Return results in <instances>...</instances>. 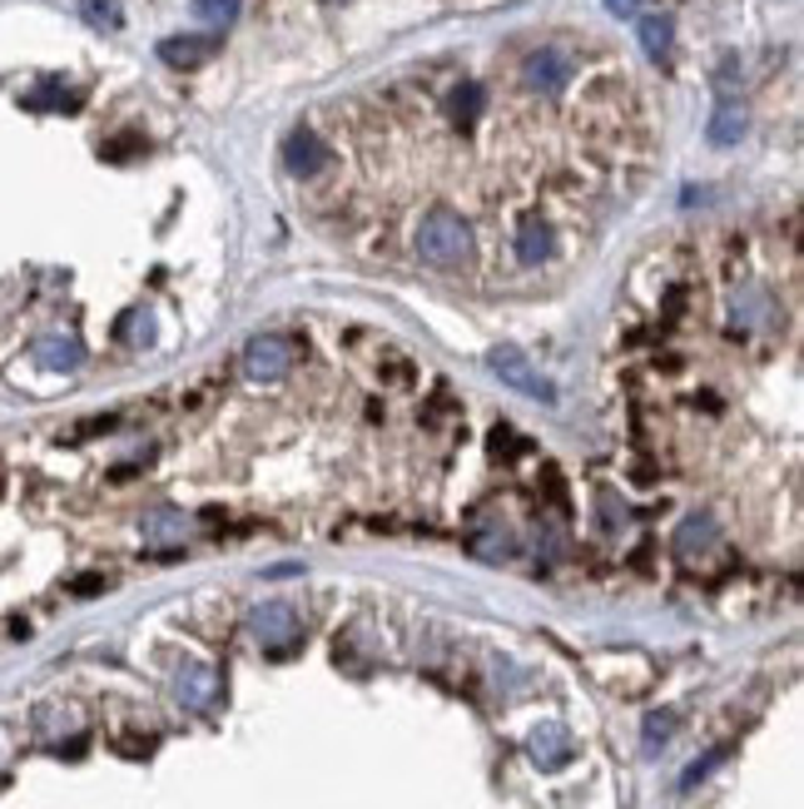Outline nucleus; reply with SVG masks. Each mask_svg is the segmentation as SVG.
Here are the masks:
<instances>
[{
  "label": "nucleus",
  "instance_id": "nucleus-1",
  "mask_svg": "<svg viewBox=\"0 0 804 809\" xmlns=\"http://www.w3.org/2000/svg\"><path fill=\"white\" fill-rule=\"evenodd\" d=\"M418 253L432 269H462L472 259V229L458 209H432L418 223Z\"/></svg>",
  "mask_w": 804,
  "mask_h": 809
},
{
  "label": "nucleus",
  "instance_id": "nucleus-2",
  "mask_svg": "<svg viewBox=\"0 0 804 809\" xmlns=\"http://www.w3.org/2000/svg\"><path fill=\"white\" fill-rule=\"evenodd\" d=\"M486 368L496 372V378L506 382V388H516L522 398H536V402H556V388L542 378L532 363H526V353L522 348H512V343H502V348H492L486 353Z\"/></svg>",
  "mask_w": 804,
  "mask_h": 809
},
{
  "label": "nucleus",
  "instance_id": "nucleus-3",
  "mask_svg": "<svg viewBox=\"0 0 804 809\" xmlns=\"http://www.w3.org/2000/svg\"><path fill=\"white\" fill-rule=\"evenodd\" d=\"M249 631L259 636L263 651L283 656V651H293V641H299V611H293L289 601H263V606H253Z\"/></svg>",
  "mask_w": 804,
  "mask_h": 809
},
{
  "label": "nucleus",
  "instance_id": "nucleus-4",
  "mask_svg": "<svg viewBox=\"0 0 804 809\" xmlns=\"http://www.w3.org/2000/svg\"><path fill=\"white\" fill-rule=\"evenodd\" d=\"M289 363H293L289 343L273 333H259L243 343V378L249 382H279L283 372H289Z\"/></svg>",
  "mask_w": 804,
  "mask_h": 809
},
{
  "label": "nucleus",
  "instance_id": "nucleus-5",
  "mask_svg": "<svg viewBox=\"0 0 804 809\" xmlns=\"http://www.w3.org/2000/svg\"><path fill=\"white\" fill-rule=\"evenodd\" d=\"M328 159H333V154H328V144L313 130H293L289 140H283V169H289V174H299V179L323 174Z\"/></svg>",
  "mask_w": 804,
  "mask_h": 809
},
{
  "label": "nucleus",
  "instance_id": "nucleus-6",
  "mask_svg": "<svg viewBox=\"0 0 804 809\" xmlns=\"http://www.w3.org/2000/svg\"><path fill=\"white\" fill-rule=\"evenodd\" d=\"M174 696L184 700L189 710H209V706L219 700V676H214V666L184 661V666H179V676H174Z\"/></svg>",
  "mask_w": 804,
  "mask_h": 809
},
{
  "label": "nucleus",
  "instance_id": "nucleus-7",
  "mask_svg": "<svg viewBox=\"0 0 804 809\" xmlns=\"http://www.w3.org/2000/svg\"><path fill=\"white\" fill-rule=\"evenodd\" d=\"M214 50H219L214 36H169V40H160V60L164 66H174V70L204 66V60H214Z\"/></svg>",
  "mask_w": 804,
  "mask_h": 809
},
{
  "label": "nucleus",
  "instance_id": "nucleus-8",
  "mask_svg": "<svg viewBox=\"0 0 804 809\" xmlns=\"http://www.w3.org/2000/svg\"><path fill=\"white\" fill-rule=\"evenodd\" d=\"M526 84L532 90H542V94H556V90H566V80H571V60L562 56V50H536L532 60H526Z\"/></svg>",
  "mask_w": 804,
  "mask_h": 809
},
{
  "label": "nucleus",
  "instance_id": "nucleus-9",
  "mask_svg": "<svg viewBox=\"0 0 804 809\" xmlns=\"http://www.w3.org/2000/svg\"><path fill=\"white\" fill-rule=\"evenodd\" d=\"M526 750H532V760L542 765V770H562L571 755H576V745H571L566 726H536L532 740H526Z\"/></svg>",
  "mask_w": 804,
  "mask_h": 809
},
{
  "label": "nucleus",
  "instance_id": "nucleus-10",
  "mask_svg": "<svg viewBox=\"0 0 804 809\" xmlns=\"http://www.w3.org/2000/svg\"><path fill=\"white\" fill-rule=\"evenodd\" d=\"M36 363L50 368V372H70V368L84 363V348H80V338H70V333H50L36 343Z\"/></svg>",
  "mask_w": 804,
  "mask_h": 809
},
{
  "label": "nucleus",
  "instance_id": "nucleus-11",
  "mask_svg": "<svg viewBox=\"0 0 804 809\" xmlns=\"http://www.w3.org/2000/svg\"><path fill=\"white\" fill-rule=\"evenodd\" d=\"M740 134H745V104H740V100H721L711 110V120H705V140L730 149V144H740Z\"/></svg>",
  "mask_w": 804,
  "mask_h": 809
},
{
  "label": "nucleus",
  "instance_id": "nucleus-12",
  "mask_svg": "<svg viewBox=\"0 0 804 809\" xmlns=\"http://www.w3.org/2000/svg\"><path fill=\"white\" fill-rule=\"evenodd\" d=\"M144 541L150 547H184V537H189V517L184 512H174V507H160V512H150L144 517Z\"/></svg>",
  "mask_w": 804,
  "mask_h": 809
},
{
  "label": "nucleus",
  "instance_id": "nucleus-13",
  "mask_svg": "<svg viewBox=\"0 0 804 809\" xmlns=\"http://www.w3.org/2000/svg\"><path fill=\"white\" fill-rule=\"evenodd\" d=\"M552 253H556V233H552V223L526 219L522 229H516V259H522V263H546Z\"/></svg>",
  "mask_w": 804,
  "mask_h": 809
},
{
  "label": "nucleus",
  "instance_id": "nucleus-14",
  "mask_svg": "<svg viewBox=\"0 0 804 809\" xmlns=\"http://www.w3.org/2000/svg\"><path fill=\"white\" fill-rule=\"evenodd\" d=\"M715 547V521L711 517H685L681 531H675V551H681L685 561H695L701 551Z\"/></svg>",
  "mask_w": 804,
  "mask_h": 809
},
{
  "label": "nucleus",
  "instance_id": "nucleus-15",
  "mask_svg": "<svg viewBox=\"0 0 804 809\" xmlns=\"http://www.w3.org/2000/svg\"><path fill=\"white\" fill-rule=\"evenodd\" d=\"M114 338H120V343H134V348H150L154 343V313L150 308H130V313H120Z\"/></svg>",
  "mask_w": 804,
  "mask_h": 809
},
{
  "label": "nucleus",
  "instance_id": "nucleus-16",
  "mask_svg": "<svg viewBox=\"0 0 804 809\" xmlns=\"http://www.w3.org/2000/svg\"><path fill=\"white\" fill-rule=\"evenodd\" d=\"M730 313H735L740 328H765L770 323V293L765 289H740Z\"/></svg>",
  "mask_w": 804,
  "mask_h": 809
},
{
  "label": "nucleus",
  "instance_id": "nucleus-17",
  "mask_svg": "<svg viewBox=\"0 0 804 809\" xmlns=\"http://www.w3.org/2000/svg\"><path fill=\"white\" fill-rule=\"evenodd\" d=\"M671 40H675L671 16H641V46H645V56L665 60V56H671Z\"/></svg>",
  "mask_w": 804,
  "mask_h": 809
},
{
  "label": "nucleus",
  "instance_id": "nucleus-18",
  "mask_svg": "<svg viewBox=\"0 0 804 809\" xmlns=\"http://www.w3.org/2000/svg\"><path fill=\"white\" fill-rule=\"evenodd\" d=\"M448 114H452V124L472 130V124H478V114H482V90H478V84H458V90L448 94Z\"/></svg>",
  "mask_w": 804,
  "mask_h": 809
},
{
  "label": "nucleus",
  "instance_id": "nucleus-19",
  "mask_svg": "<svg viewBox=\"0 0 804 809\" xmlns=\"http://www.w3.org/2000/svg\"><path fill=\"white\" fill-rule=\"evenodd\" d=\"M189 10H194L199 26H214V30L239 20V0H189Z\"/></svg>",
  "mask_w": 804,
  "mask_h": 809
},
{
  "label": "nucleus",
  "instance_id": "nucleus-20",
  "mask_svg": "<svg viewBox=\"0 0 804 809\" xmlns=\"http://www.w3.org/2000/svg\"><path fill=\"white\" fill-rule=\"evenodd\" d=\"M80 10H84V20H90V26H100V30H114L124 20L120 0H80Z\"/></svg>",
  "mask_w": 804,
  "mask_h": 809
},
{
  "label": "nucleus",
  "instance_id": "nucleus-21",
  "mask_svg": "<svg viewBox=\"0 0 804 809\" xmlns=\"http://www.w3.org/2000/svg\"><path fill=\"white\" fill-rule=\"evenodd\" d=\"M675 736V716H645V726H641V740H645V755H655L665 740Z\"/></svg>",
  "mask_w": 804,
  "mask_h": 809
},
{
  "label": "nucleus",
  "instance_id": "nucleus-22",
  "mask_svg": "<svg viewBox=\"0 0 804 809\" xmlns=\"http://www.w3.org/2000/svg\"><path fill=\"white\" fill-rule=\"evenodd\" d=\"M46 90L50 94H30L26 104H36V110H76V104H80V94H70L66 84H46Z\"/></svg>",
  "mask_w": 804,
  "mask_h": 809
},
{
  "label": "nucleus",
  "instance_id": "nucleus-23",
  "mask_svg": "<svg viewBox=\"0 0 804 809\" xmlns=\"http://www.w3.org/2000/svg\"><path fill=\"white\" fill-rule=\"evenodd\" d=\"M721 760H725V750H715V755H711V760H695V765H691V770H685V775H681V785H685V790H691V785H701V780H705V775H711V770H715V765H721Z\"/></svg>",
  "mask_w": 804,
  "mask_h": 809
},
{
  "label": "nucleus",
  "instance_id": "nucleus-24",
  "mask_svg": "<svg viewBox=\"0 0 804 809\" xmlns=\"http://www.w3.org/2000/svg\"><path fill=\"white\" fill-rule=\"evenodd\" d=\"M601 6H606L611 16H636V10H641V0H601Z\"/></svg>",
  "mask_w": 804,
  "mask_h": 809
},
{
  "label": "nucleus",
  "instance_id": "nucleus-25",
  "mask_svg": "<svg viewBox=\"0 0 804 809\" xmlns=\"http://www.w3.org/2000/svg\"><path fill=\"white\" fill-rule=\"evenodd\" d=\"M319 6H343V0H319Z\"/></svg>",
  "mask_w": 804,
  "mask_h": 809
}]
</instances>
